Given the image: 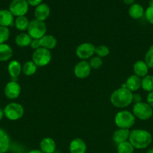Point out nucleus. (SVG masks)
I'll return each mask as SVG.
<instances>
[{
	"label": "nucleus",
	"mask_w": 153,
	"mask_h": 153,
	"mask_svg": "<svg viewBox=\"0 0 153 153\" xmlns=\"http://www.w3.org/2000/svg\"><path fill=\"white\" fill-rule=\"evenodd\" d=\"M128 141L134 149H143L151 144L152 136L145 129H134L130 131Z\"/></svg>",
	"instance_id": "f257e3e1"
},
{
	"label": "nucleus",
	"mask_w": 153,
	"mask_h": 153,
	"mask_svg": "<svg viewBox=\"0 0 153 153\" xmlns=\"http://www.w3.org/2000/svg\"><path fill=\"white\" fill-rule=\"evenodd\" d=\"M133 93L126 88H118L110 95V102L114 107L118 108H124L132 103Z\"/></svg>",
	"instance_id": "f03ea898"
},
{
	"label": "nucleus",
	"mask_w": 153,
	"mask_h": 153,
	"mask_svg": "<svg viewBox=\"0 0 153 153\" xmlns=\"http://www.w3.org/2000/svg\"><path fill=\"white\" fill-rule=\"evenodd\" d=\"M114 120L116 125L118 128L129 129L134 125L136 117L132 112L127 110H123L117 112Z\"/></svg>",
	"instance_id": "7ed1b4c3"
},
{
	"label": "nucleus",
	"mask_w": 153,
	"mask_h": 153,
	"mask_svg": "<svg viewBox=\"0 0 153 153\" xmlns=\"http://www.w3.org/2000/svg\"><path fill=\"white\" fill-rule=\"evenodd\" d=\"M4 114L8 120L16 121L21 119L24 114V108L22 105L17 102H10L4 107Z\"/></svg>",
	"instance_id": "20e7f679"
},
{
	"label": "nucleus",
	"mask_w": 153,
	"mask_h": 153,
	"mask_svg": "<svg viewBox=\"0 0 153 153\" xmlns=\"http://www.w3.org/2000/svg\"><path fill=\"white\" fill-rule=\"evenodd\" d=\"M27 33L32 39H40L46 33V25L44 21L34 19L29 22Z\"/></svg>",
	"instance_id": "39448f33"
},
{
	"label": "nucleus",
	"mask_w": 153,
	"mask_h": 153,
	"mask_svg": "<svg viewBox=\"0 0 153 153\" xmlns=\"http://www.w3.org/2000/svg\"><path fill=\"white\" fill-rule=\"evenodd\" d=\"M132 113L140 120H148L153 116V108L147 102H141L134 105Z\"/></svg>",
	"instance_id": "423d86ee"
},
{
	"label": "nucleus",
	"mask_w": 153,
	"mask_h": 153,
	"mask_svg": "<svg viewBox=\"0 0 153 153\" xmlns=\"http://www.w3.org/2000/svg\"><path fill=\"white\" fill-rule=\"evenodd\" d=\"M52 54L50 51L42 47L34 50L32 56V61L38 67H45L50 64Z\"/></svg>",
	"instance_id": "0eeeda50"
},
{
	"label": "nucleus",
	"mask_w": 153,
	"mask_h": 153,
	"mask_svg": "<svg viewBox=\"0 0 153 153\" xmlns=\"http://www.w3.org/2000/svg\"><path fill=\"white\" fill-rule=\"evenodd\" d=\"M28 6L26 0H12L9 4L8 10L16 17L26 16L28 11Z\"/></svg>",
	"instance_id": "6e6552de"
},
{
	"label": "nucleus",
	"mask_w": 153,
	"mask_h": 153,
	"mask_svg": "<svg viewBox=\"0 0 153 153\" xmlns=\"http://www.w3.org/2000/svg\"><path fill=\"white\" fill-rule=\"evenodd\" d=\"M95 46L91 43H83L76 47V55L80 59L86 61V59L91 58L94 54Z\"/></svg>",
	"instance_id": "1a4fd4ad"
},
{
	"label": "nucleus",
	"mask_w": 153,
	"mask_h": 153,
	"mask_svg": "<svg viewBox=\"0 0 153 153\" xmlns=\"http://www.w3.org/2000/svg\"><path fill=\"white\" fill-rule=\"evenodd\" d=\"M92 68L89 63L87 61L81 60L75 65L74 68V73L76 78L80 79H86L91 73Z\"/></svg>",
	"instance_id": "9d476101"
},
{
	"label": "nucleus",
	"mask_w": 153,
	"mask_h": 153,
	"mask_svg": "<svg viewBox=\"0 0 153 153\" xmlns=\"http://www.w3.org/2000/svg\"><path fill=\"white\" fill-rule=\"evenodd\" d=\"M5 97L9 100H16L20 97L21 93V87L16 81H10L8 82L4 89Z\"/></svg>",
	"instance_id": "9b49d317"
},
{
	"label": "nucleus",
	"mask_w": 153,
	"mask_h": 153,
	"mask_svg": "<svg viewBox=\"0 0 153 153\" xmlns=\"http://www.w3.org/2000/svg\"><path fill=\"white\" fill-rule=\"evenodd\" d=\"M34 14L36 19L44 22L50 14V8L48 4H45V3H41L37 7H35Z\"/></svg>",
	"instance_id": "f8f14e48"
},
{
	"label": "nucleus",
	"mask_w": 153,
	"mask_h": 153,
	"mask_svg": "<svg viewBox=\"0 0 153 153\" xmlns=\"http://www.w3.org/2000/svg\"><path fill=\"white\" fill-rule=\"evenodd\" d=\"M122 88H126L129 91L136 92L141 88V78L138 77L136 75H131L126 80L125 83L122 85Z\"/></svg>",
	"instance_id": "ddd939ff"
},
{
	"label": "nucleus",
	"mask_w": 153,
	"mask_h": 153,
	"mask_svg": "<svg viewBox=\"0 0 153 153\" xmlns=\"http://www.w3.org/2000/svg\"><path fill=\"white\" fill-rule=\"evenodd\" d=\"M86 149L85 141L81 138H74L69 144L70 153H86Z\"/></svg>",
	"instance_id": "4468645a"
},
{
	"label": "nucleus",
	"mask_w": 153,
	"mask_h": 153,
	"mask_svg": "<svg viewBox=\"0 0 153 153\" xmlns=\"http://www.w3.org/2000/svg\"><path fill=\"white\" fill-rule=\"evenodd\" d=\"M56 149L55 140L49 137H44L40 143V150L43 153H54Z\"/></svg>",
	"instance_id": "2eb2a0df"
},
{
	"label": "nucleus",
	"mask_w": 153,
	"mask_h": 153,
	"mask_svg": "<svg viewBox=\"0 0 153 153\" xmlns=\"http://www.w3.org/2000/svg\"><path fill=\"white\" fill-rule=\"evenodd\" d=\"M14 23V16L9 10H0V26H11Z\"/></svg>",
	"instance_id": "dca6fc26"
},
{
	"label": "nucleus",
	"mask_w": 153,
	"mask_h": 153,
	"mask_svg": "<svg viewBox=\"0 0 153 153\" xmlns=\"http://www.w3.org/2000/svg\"><path fill=\"white\" fill-rule=\"evenodd\" d=\"M130 131L126 128H118L112 134V140L117 145L123 142L128 141L130 136Z\"/></svg>",
	"instance_id": "f3484780"
},
{
	"label": "nucleus",
	"mask_w": 153,
	"mask_h": 153,
	"mask_svg": "<svg viewBox=\"0 0 153 153\" xmlns=\"http://www.w3.org/2000/svg\"><path fill=\"white\" fill-rule=\"evenodd\" d=\"M148 67L144 61H137L133 66L134 74L140 78H143L148 75Z\"/></svg>",
	"instance_id": "a211bd4d"
},
{
	"label": "nucleus",
	"mask_w": 153,
	"mask_h": 153,
	"mask_svg": "<svg viewBox=\"0 0 153 153\" xmlns=\"http://www.w3.org/2000/svg\"><path fill=\"white\" fill-rule=\"evenodd\" d=\"M10 146V138L7 131L0 128V153H6Z\"/></svg>",
	"instance_id": "6ab92c4d"
},
{
	"label": "nucleus",
	"mask_w": 153,
	"mask_h": 153,
	"mask_svg": "<svg viewBox=\"0 0 153 153\" xmlns=\"http://www.w3.org/2000/svg\"><path fill=\"white\" fill-rule=\"evenodd\" d=\"M8 72L13 79H16L22 73V65L16 60L10 61L8 65Z\"/></svg>",
	"instance_id": "aec40b11"
},
{
	"label": "nucleus",
	"mask_w": 153,
	"mask_h": 153,
	"mask_svg": "<svg viewBox=\"0 0 153 153\" xmlns=\"http://www.w3.org/2000/svg\"><path fill=\"white\" fill-rule=\"evenodd\" d=\"M145 10L141 4L134 3L128 8V15L134 19H139L144 16Z\"/></svg>",
	"instance_id": "412c9836"
},
{
	"label": "nucleus",
	"mask_w": 153,
	"mask_h": 153,
	"mask_svg": "<svg viewBox=\"0 0 153 153\" xmlns=\"http://www.w3.org/2000/svg\"><path fill=\"white\" fill-rule=\"evenodd\" d=\"M40 47L44 48L50 51L53 49L57 45V40L55 37L50 34H45L44 37L40 39Z\"/></svg>",
	"instance_id": "4be33fe9"
},
{
	"label": "nucleus",
	"mask_w": 153,
	"mask_h": 153,
	"mask_svg": "<svg viewBox=\"0 0 153 153\" xmlns=\"http://www.w3.org/2000/svg\"><path fill=\"white\" fill-rule=\"evenodd\" d=\"M32 40V38L30 37L29 34L25 32L20 33L15 37V43L16 46L22 48L30 46Z\"/></svg>",
	"instance_id": "5701e85b"
},
{
	"label": "nucleus",
	"mask_w": 153,
	"mask_h": 153,
	"mask_svg": "<svg viewBox=\"0 0 153 153\" xmlns=\"http://www.w3.org/2000/svg\"><path fill=\"white\" fill-rule=\"evenodd\" d=\"M13 56V49L7 43L0 44V61H8Z\"/></svg>",
	"instance_id": "b1692460"
},
{
	"label": "nucleus",
	"mask_w": 153,
	"mask_h": 153,
	"mask_svg": "<svg viewBox=\"0 0 153 153\" xmlns=\"http://www.w3.org/2000/svg\"><path fill=\"white\" fill-rule=\"evenodd\" d=\"M29 22L28 18L26 16H17L16 17V19H14V26L16 27V28L19 31H27V28H28V25H29Z\"/></svg>",
	"instance_id": "393cba45"
},
{
	"label": "nucleus",
	"mask_w": 153,
	"mask_h": 153,
	"mask_svg": "<svg viewBox=\"0 0 153 153\" xmlns=\"http://www.w3.org/2000/svg\"><path fill=\"white\" fill-rule=\"evenodd\" d=\"M38 66L32 61H28L22 66V73L27 76L34 75L36 73Z\"/></svg>",
	"instance_id": "a878e982"
},
{
	"label": "nucleus",
	"mask_w": 153,
	"mask_h": 153,
	"mask_svg": "<svg viewBox=\"0 0 153 153\" xmlns=\"http://www.w3.org/2000/svg\"><path fill=\"white\" fill-rule=\"evenodd\" d=\"M141 88L146 92L149 93L153 91V76L147 75L141 79Z\"/></svg>",
	"instance_id": "bb28decb"
},
{
	"label": "nucleus",
	"mask_w": 153,
	"mask_h": 153,
	"mask_svg": "<svg viewBox=\"0 0 153 153\" xmlns=\"http://www.w3.org/2000/svg\"><path fill=\"white\" fill-rule=\"evenodd\" d=\"M134 148L128 140L119 143L117 146V153H134Z\"/></svg>",
	"instance_id": "cd10ccee"
},
{
	"label": "nucleus",
	"mask_w": 153,
	"mask_h": 153,
	"mask_svg": "<svg viewBox=\"0 0 153 153\" xmlns=\"http://www.w3.org/2000/svg\"><path fill=\"white\" fill-rule=\"evenodd\" d=\"M94 54H96V56H98L100 58L107 56L110 54V49L105 45H100L95 47L94 49Z\"/></svg>",
	"instance_id": "c85d7f7f"
},
{
	"label": "nucleus",
	"mask_w": 153,
	"mask_h": 153,
	"mask_svg": "<svg viewBox=\"0 0 153 153\" xmlns=\"http://www.w3.org/2000/svg\"><path fill=\"white\" fill-rule=\"evenodd\" d=\"M10 37V30L8 27L0 26V44L6 43Z\"/></svg>",
	"instance_id": "c756f323"
},
{
	"label": "nucleus",
	"mask_w": 153,
	"mask_h": 153,
	"mask_svg": "<svg viewBox=\"0 0 153 153\" xmlns=\"http://www.w3.org/2000/svg\"><path fill=\"white\" fill-rule=\"evenodd\" d=\"M89 65L92 69L98 70L103 65V61L101 58L98 56H92L89 60Z\"/></svg>",
	"instance_id": "7c9ffc66"
},
{
	"label": "nucleus",
	"mask_w": 153,
	"mask_h": 153,
	"mask_svg": "<svg viewBox=\"0 0 153 153\" xmlns=\"http://www.w3.org/2000/svg\"><path fill=\"white\" fill-rule=\"evenodd\" d=\"M144 61L148 68L153 69V46H151L145 55V60Z\"/></svg>",
	"instance_id": "2f4dec72"
},
{
	"label": "nucleus",
	"mask_w": 153,
	"mask_h": 153,
	"mask_svg": "<svg viewBox=\"0 0 153 153\" xmlns=\"http://www.w3.org/2000/svg\"><path fill=\"white\" fill-rule=\"evenodd\" d=\"M146 20L149 22L150 24L153 25V6L149 5L145 10V13H144Z\"/></svg>",
	"instance_id": "473e14b6"
},
{
	"label": "nucleus",
	"mask_w": 153,
	"mask_h": 153,
	"mask_svg": "<svg viewBox=\"0 0 153 153\" xmlns=\"http://www.w3.org/2000/svg\"><path fill=\"white\" fill-rule=\"evenodd\" d=\"M30 46L32 49L36 50V49L40 48V39H32L31 42Z\"/></svg>",
	"instance_id": "72a5a7b5"
},
{
	"label": "nucleus",
	"mask_w": 153,
	"mask_h": 153,
	"mask_svg": "<svg viewBox=\"0 0 153 153\" xmlns=\"http://www.w3.org/2000/svg\"><path fill=\"white\" fill-rule=\"evenodd\" d=\"M142 101V97L140 94H133V97H132V103H136L141 102Z\"/></svg>",
	"instance_id": "f704fd0d"
},
{
	"label": "nucleus",
	"mask_w": 153,
	"mask_h": 153,
	"mask_svg": "<svg viewBox=\"0 0 153 153\" xmlns=\"http://www.w3.org/2000/svg\"><path fill=\"white\" fill-rule=\"evenodd\" d=\"M146 102L153 108V91L148 94L146 97Z\"/></svg>",
	"instance_id": "c9c22d12"
},
{
	"label": "nucleus",
	"mask_w": 153,
	"mask_h": 153,
	"mask_svg": "<svg viewBox=\"0 0 153 153\" xmlns=\"http://www.w3.org/2000/svg\"><path fill=\"white\" fill-rule=\"evenodd\" d=\"M28 5L32 6V7H37L40 4H41L43 0H26Z\"/></svg>",
	"instance_id": "e433bc0d"
},
{
	"label": "nucleus",
	"mask_w": 153,
	"mask_h": 153,
	"mask_svg": "<svg viewBox=\"0 0 153 153\" xmlns=\"http://www.w3.org/2000/svg\"><path fill=\"white\" fill-rule=\"evenodd\" d=\"M123 1H124V3H125L126 4H129V5H131L132 4H134L135 1V0H123Z\"/></svg>",
	"instance_id": "4c0bfd02"
},
{
	"label": "nucleus",
	"mask_w": 153,
	"mask_h": 153,
	"mask_svg": "<svg viewBox=\"0 0 153 153\" xmlns=\"http://www.w3.org/2000/svg\"><path fill=\"white\" fill-rule=\"evenodd\" d=\"M4 117V110H3L2 108H0V120H2L3 119V117Z\"/></svg>",
	"instance_id": "58836bf2"
},
{
	"label": "nucleus",
	"mask_w": 153,
	"mask_h": 153,
	"mask_svg": "<svg viewBox=\"0 0 153 153\" xmlns=\"http://www.w3.org/2000/svg\"><path fill=\"white\" fill-rule=\"evenodd\" d=\"M28 153H43L40 149H33V150L29 151Z\"/></svg>",
	"instance_id": "ea45409f"
},
{
	"label": "nucleus",
	"mask_w": 153,
	"mask_h": 153,
	"mask_svg": "<svg viewBox=\"0 0 153 153\" xmlns=\"http://www.w3.org/2000/svg\"><path fill=\"white\" fill-rule=\"evenodd\" d=\"M149 5L153 6V0H149Z\"/></svg>",
	"instance_id": "a19ab883"
},
{
	"label": "nucleus",
	"mask_w": 153,
	"mask_h": 153,
	"mask_svg": "<svg viewBox=\"0 0 153 153\" xmlns=\"http://www.w3.org/2000/svg\"><path fill=\"white\" fill-rule=\"evenodd\" d=\"M16 153H22V152H16Z\"/></svg>",
	"instance_id": "79ce46f5"
}]
</instances>
